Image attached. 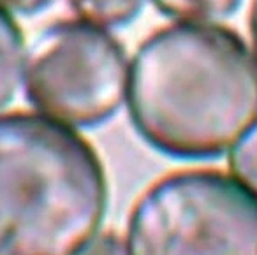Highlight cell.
Wrapping results in <instances>:
<instances>
[{
	"label": "cell",
	"instance_id": "cell-5",
	"mask_svg": "<svg viewBox=\"0 0 257 255\" xmlns=\"http://www.w3.org/2000/svg\"><path fill=\"white\" fill-rule=\"evenodd\" d=\"M25 43L11 13L0 8V111L15 100L23 83Z\"/></svg>",
	"mask_w": 257,
	"mask_h": 255
},
{
	"label": "cell",
	"instance_id": "cell-8",
	"mask_svg": "<svg viewBox=\"0 0 257 255\" xmlns=\"http://www.w3.org/2000/svg\"><path fill=\"white\" fill-rule=\"evenodd\" d=\"M229 166L232 176L257 197V123L234 146Z\"/></svg>",
	"mask_w": 257,
	"mask_h": 255
},
{
	"label": "cell",
	"instance_id": "cell-11",
	"mask_svg": "<svg viewBox=\"0 0 257 255\" xmlns=\"http://www.w3.org/2000/svg\"><path fill=\"white\" fill-rule=\"evenodd\" d=\"M250 32H252L253 48H255V53H257V0H253L252 13H250Z\"/></svg>",
	"mask_w": 257,
	"mask_h": 255
},
{
	"label": "cell",
	"instance_id": "cell-1",
	"mask_svg": "<svg viewBox=\"0 0 257 255\" xmlns=\"http://www.w3.org/2000/svg\"><path fill=\"white\" fill-rule=\"evenodd\" d=\"M125 102L138 134L157 152L215 159L257 123V62L232 30L178 22L136 51Z\"/></svg>",
	"mask_w": 257,
	"mask_h": 255
},
{
	"label": "cell",
	"instance_id": "cell-3",
	"mask_svg": "<svg viewBox=\"0 0 257 255\" xmlns=\"http://www.w3.org/2000/svg\"><path fill=\"white\" fill-rule=\"evenodd\" d=\"M127 255H257V197L220 171H178L136 201Z\"/></svg>",
	"mask_w": 257,
	"mask_h": 255
},
{
	"label": "cell",
	"instance_id": "cell-2",
	"mask_svg": "<svg viewBox=\"0 0 257 255\" xmlns=\"http://www.w3.org/2000/svg\"><path fill=\"white\" fill-rule=\"evenodd\" d=\"M97 152L41 113L0 114V255H79L107 211Z\"/></svg>",
	"mask_w": 257,
	"mask_h": 255
},
{
	"label": "cell",
	"instance_id": "cell-4",
	"mask_svg": "<svg viewBox=\"0 0 257 255\" xmlns=\"http://www.w3.org/2000/svg\"><path fill=\"white\" fill-rule=\"evenodd\" d=\"M128 64L121 44L83 20L43 30L25 53L23 86L37 113L71 129L111 120L127 100Z\"/></svg>",
	"mask_w": 257,
	"mask_h": 255
},
{
	"label": "cell",
	"instance_id": "cell-6",
	"mask_svg": "<svg viewBox=\"0 0 257 255\" xmlns=\"http://www.w3.org/2000/svg\"><path fill=\"white\" fill-rule=\"evenodd\" d=\"M78 20L100 29H118L138 18L147 0H67Z\"/></svg>",
	"mask_w": 257,
	"mask_h": 255
},
{
	"label": "cell",
	"instance_id": "cell-7",
	"mask_svg": "<svg viewBox=\"0 0 257 255\" xmlns=\"http://www.w3.org/2000/svg\"><path fill=\"white\" fill-rule=\"evenodd\" d=\"M154 4L180 23H210L231 16L241 0H154Z\"/></svg>",
	"mask_w": 257,
	"mask_h": 255
},
{
	"label": "cell",
	"instance_id": "cell-10",
	"mask_svg": "<svg viewBox=\"0 0 257 255\" xmlns=\"http://www.w3.org/2000/svg\"><path fill=\"white\" fill-rule=\"evenodd\" d=\"M55 0H0V8L11 15L32 16L48 9Z\"/></svg>",
	"mask_w": 257,
	"mask_h": 255
},
{
	"label": "cell",
	"instance_id": "cell-9",
	"mask_svg": "<svg viewBox=\"0 0 257 255\" xmlns=\"http://www.w3.org/2000/svg\"><path fill=\"white\" fill-rule=\"evenodd\" d=\"M79 255H127V248L113 232L97 236Z\"/></svg>",
	"mask_w": 257,
	"mask_h": 255
}]
</instances>
